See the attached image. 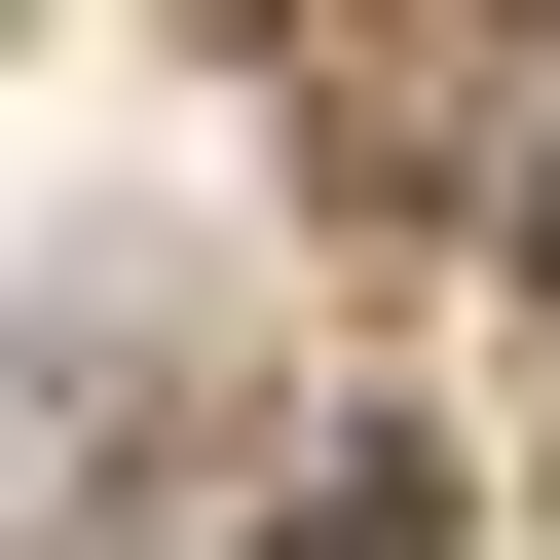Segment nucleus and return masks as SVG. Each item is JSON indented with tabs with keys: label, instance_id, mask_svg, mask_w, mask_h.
<instances>
[{
	"label": "nucleus",
	"instance_id": "obj_1",
	"mask_svg": "<svg viewBox=\"0 0 560 560\" xmlns=\"http://www.w3.org/2000/svg\"><path fill=\"white\" fill-rule=\"evenodd\" d=\"M337 560H411V486H337Z\"/></svg>",
	"mask_w": 560,
	"mask_h": 560
},
{
	"label": "nucleus",
	"instance_id": "obj_2",
	"mask_svg": "<svg viewBox=\"0 0 560 560\" xmlns=\"http://www.w3.org/2000/svg\"><path fill=\"white\" fill-rule=\"evenodd\" d=\"M523 261H560V187H523Z\"/></svg>",
	"mask_w": 560,
	"mask_h": 560
}]
</instances>
